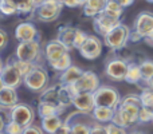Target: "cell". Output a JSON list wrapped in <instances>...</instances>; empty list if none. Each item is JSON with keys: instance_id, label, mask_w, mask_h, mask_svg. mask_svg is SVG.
Returning <instances> with one entry per match:
<instances>
[{"instance_id": "1", "label": "cell", "mask_w": 153, "mask_h": 134, "mask_svg": "<svg viewBox=\"0 0 153 134\" xmlns=\"http://www.w3.org/2000/svg\"><path fill=\"white\" fill-rule=\"evenodd\" d=\"M140 110H141V99L140 95L129 94L121 99L120 106L116 109V114L113 118V124L121 127H130L140 122Z\"/></svg>"}, {"instance_id": "2", "label": "cell", "mask_w": 153, "mask_h": 134, "mask_svg": "<svg viewBox=\"0 0 153 134\" xmlns=\"http://www.w3.org/2000/svg\"><path fill=\"white\" fill-rule=\"evenodd\" d=\"M50 75L42 64H34L30 73L24 76L23 84L32 93H42L48 87Z\"/></svg>"}, {"instance_id": "3", "label": "cell", "mask_w": 153, "mask_h": 134, "mask_svg": "<svg viewBox=\"0 0 153 134\" xmlns=\"http://www.w3.org/2000/svg\"><path fill=\"white\" fill-rule=\"evenodd\" d=\"M130 28L124 23H120L103 36V43L111 51H121L130 40Z\"/></svg>"}, {"instance_id": "4", "label": "cell", "mask_w": 153, "mask_h": 134, "mask_svg": "<svg viewBox=\"0 0 153 134\" xmlns=\"http://www.w3.org/2000/svg\"><path fill=\"white\" fill-rule=\"evenodd\" d=\"M15 56L23 62H28L32 64H40L42 58L45 56V53L42 50L39 40L32 42H22L16 46Z\"/></svg>"}, {"instance_id": "5", "label": "cell", "mask_w": 153, "mask_h": 134, "mask_svg": "<svg viewBox=\"0 0 153 134\" xmlns=\"http://www.w3.org/2000/svg\"><path fill=\"white\" fill-rule=\"evenodd\" d=\"M94 122L95 121L91 114H83L81 111L71 113L65 119V124L67 125L71 134H90Z\"/></svg>"}, {"instance_id": "6", "label": "cell", "mask_w": 153, "mask_h": 134, "mask_svg": "<svg viewBox=\"0 0 153 134\" xmlns=\"http://www.w3.org/2000/svg\"><path fill=\"white\" fill-rule=\"evenodd\" d=\"M121 95L118 90L111 86H100L94 91V102L95 106H102V107L117 109L121 103Z\"/></svg>"}, {"instance_id": "7", "label": "cell", "mask_w": 153, "mask_h": 134, "mask_svg": "<svg viewBox=\"0 0 153 134\" xmlns=\"http://www.w3.org/2000/svg\"><path fill=\"white\" fill-rule=\"evenodd\" d=\"M121 13H116L111 12V11H102L98 16L94 18V21H93V26H94V30L97 34L105 36L108 32H110L117 24L121 23Z\"/></svg>"}, {"instance_id": "8", "label": "cell", "mask_w": 153, "mask_h": 134, "mask_svg": "<svg viewBox=\"0 0 153 134\" xmlns=\"http://www.w3.org/2000/svg\"><path fill=\"white\" fill-rule=\"evenodd\" d=\"M65 5H62L61 3L55 1V0H45L42 4H39L36 7L35 16L40 21L51 23V21H55L61 16L62 8Z\"/></svg>"}, {"instance_id": "9", "label": "cell", "mask_w": 153, "mask_h": 134, "mask_svg": "<svg viewBox=\"0 0 153 134\" xmlns=\"http://www.w3.org/2000/svg\"><path fill=\"white\" fill-rule=\"evenodd\" d=\"M101 86L100 78L94 71H85L83 75L75 82L74 84L69 86L71 89L73 94H79V93H94L98 87Z\"/></svg>"}, {"instance_id": "10", "label": "cell", "mask_w": 153, "mask_h": 134, "mask_svg": "<svg viewBox=\"0 0 153 134\" xmlns=\"http://www.w3.org/2000/svg\"><path fill=\"white\" fill-rule=\"evenodd\" d=\"M10 115H11V121H15L23 127H27L34 124L36 113H35L32 106L19 102L18 105L13 106L10 110Z\"/></svg>"}, {"instance_id": "11", "label": "cell", "mask_w": 153, "mask_h": 134, "mask_svg": "<svg viewBox=\"0 0 153 134\" xmlns=\"http://www.w3.org/2000/svg\"><path fill=\"white\" fill-rule=\"evenodd\" d=\"M128 66H129V62L122 59V58L109 59V61L106 62V66H105V75L108 76L109 79L116 81V82L125 81Z\"/></svg>"}, {"instance_id": "12", "label": "cell", "mask_w": 153, "mask_h": 134, "mask_svg": "<svg viewBox=\"0 0 153 134\" xmlns=\"http://www.w3.org/2000/svg\"><path fill=\"white\" fill-rule=\"evenodd\" d=\"M103 48V42L95 35H89L82 47L79 48V54L82 58L87 59V61H94V59L100 58L102 54Z\"/></svg>"}, {"instance_id": "13", "label": "cell", "mask_w": 153, "mask_h": 134, "mask_svg": "<svg viewBox=\"0 0 153 134\" xmlns=\"http://www.w3.org/2000/svg\"><path fill=\"white\" fill-rule=\"evenodd\" d=\"M0 75H1V79L5 86L13 87V89H18V87L23 83V79H24L23 74L19 71V68L11 61H8L7 63L4 64Z\"/></svg>"}, {"instance_id": "14", "label": "cell", "mask_w": 153, "mask_h": 134, "mask_svg": "<svg viewBox=\"0 0 153 134\" xmlns=\"http://www.w3.org/2000/svg\"><path fill=\"white\" fill-rule=\"evenodd\" d=\"M133 31H136L143 39H145L153 31V12L143 11L138 13L133 24Z\"/></svg>"}, {"instance_id": "15", "label": "cell", "mask_w": 153, "mask_h": 134, "mask_svg": "<svg viewBox=\"0 0 153 134\" xmlns=\"http://www.w3.org/2000/svg\"><path fill=\"white\" fill-rule=\"evenodd\" d=\"M15 38L19 43L22 42H32L38 40L39 38V31L31 21H23L19 23L15 28Z\"/></svg>"}, {"instance_id": "16", "label": "cell", "mask_w": 153, "mask_h": 134, "mask_svg": "<svg viewBox=\"0 0 153 134\" xmlns=\"http://www.w3.org/2000/svg\"><path fill=\"white\" fill-rule=\"evenodd\" d=\"M43 53H45V59L47 61V63H50V62H54L56 59L62 58L65 54L70 53V50L55 38V39L46 43L45 48H43Z\"/></svg>"}, {"instance_id": "17", "label": "cell", "mask_w": 153, "mask_h": 134, "mask_svg": "<svg viewBox=\"0 0 153 134\" xmlns=\"http://www.w3.org/2000/svg\"><path fill=\"white\" fill-rule=\"evenodd\" d=\"M73 106L76 111H81L83 114H91L95 109L94 102V93H79L74 95Z\"/></svg>"}, {"instance_id": "18", "label": "cell", "mask_w": 153, "mask_h": 134, "mask_svg": "<svg viewBox=\"0 0 153 134\" xmlns=\"http://www.w3.org/2000/svg\"><path fill=\"white\" fill-rule=\"evenodd\" d=\"M75 35H76V27L61 26L58 28L56 39L63 46H66L69 50H73L74 48V42H75Z\"/></svg>"}, {"instance_id": "19", "label": "cell", "mask_w": 153, "mask_h": 134, "mask_svg": "<svg viewBox=\"0 0 153 134\" xmlns=\"http://www.w3.org/2000/svg\"><path fill=\"white\" fill-rule=\"evenodd\" d=\"M59 90H61V83L53 84V86H48L45 91L40 93L39 101L40 102H47L51 103V105L56 106V107L62 109V110H66L61 106V102H59Z\"/></svg>"}, {"instance_id": "20", "label": "cell", "mask_w": 153, "mask_h": 134, "mask_svg": "<svg viewBox=\"0 0 153 134\" xmlns=\"http://www.w3.org/2000/svg\"><path fill=\"white\" fill-rule=\"evenodd\" d=\"M19 103V97H18V91L13 87H8L5 86L4 89L0 91V105L3 109L11 110L13 106H16Z\"/></svg>"}, {"instance_id": "21", "label": "cell", "mask_w": 153, "mask_h": 134, "mask_svg": "<svg viewBox=\"0 0 153 134\" xmlns=\"http://www.w3.org/2000/svg\"><path fill=\"white\" fill-rule=\"evenodd\" d=\"M83 73L85 71L82 70L81 67L73 64V66H70L67 70H65L63 73H61V75H59V83L66 84V86H71V84H74L75 82L83 75Z\"/></svg>"}, {"instance_id": "22", "label": "cell", "mask_w": 153, "mask_h": 134, "mask_svg": "<svg viewBox=\"0 0 153 134\" xmlns=\"http://www.w3.org/2000/svg\"><path fill=\"white\" fill-rule=\"evenodd\" d=\"M63 124H65V119H62L61 115H58V114L40 119V126H42L43 132L46 134H55L62 127Z\"/></svg>"}, {"instance_id": "23", "label": "cell", "mask_w": 153, "mask_h": 134, "mask_svg": "<svg viewBox=\"0 0 153 134\" xmlns=\"http://www.w3.org/2000/svg\"><path fill=\"white\" fill-rule=\"evenodd\" d=\"M109 0H86L83 4V13L87 18H93L98 16L102 11H105L106 4Z\"/></svg>"}, {"instance_id": "24", "label": "cell", "mask_w": 153, "mask_h": 134, "mask_svg": "<svg viewBox=\"0 0 153 134\" xmlns=\"http://www.w3.org/2000/svg\"><path fill=\"white\" fill-rule=\"evenodd\" d=\"M114 114H116V109L95 106V109H94V111L91 113V115H93V118H94L95 122L108 125V124H110V122L113 121Z\"/></svg>"}, {"instance_id": "25", "label": "cell", "mask_w": 153, "mask_h": 134, "mask_svg": "<svg viewBox=\"0 0 153 134\" xmlns=\"http://www.w3.org/2000/svg\"><path fill=\"white\" fill-rule=\"evenodd\" d=\"M125 82L130 84H138L140 82H143V75H141V68L140 63H134V62H129L126 71V76H125Z\"/></svg>"}, {"instance_id": "26", "label": "cell", "mask_w": 153, "mask_h": 134, "mask_svg": "<svg viewBox=\"0 0 153 134\" xmlns=\"http://www.w3.org/2000/svg\"><path fill=\"white\" fill-rule=\"evenodd\" d=\"M65 110H62V109L56 107V106L51 105V103H47V102H40L38 103V107H36V113L38 115H39V118H46V117H50V115H55V114H58V115H61L62 113H63Z\"/></svg>"}, {"instance_id": "27", "label": "cell", "mask_w": 153, "mask_h": 134, "mask_svg": "<svg viewBox=\"0 0 153 134\" xmlns=\"http://www.w3.org/2000/svg\"><path fill=\"white\" fill-rule=\"evenodd\" d=\"M48 66L53 68L54 71H58V73H63L65 70H67L70 66H73V62H71V56H70V53L65 54L62 58L56 59L54 62H50Z\"/></svg>"}, {"instance_id": "28", "label": "cell", "mask_w": 153, "mask_h": 134, "mask_svg": "<svg viewBox=\"0 0 153 134\" xmlns=\"http://www.w3.org/2000/svg\"><path fill=\"white\" fill-rule=\"evenodd\" d=\"M0 13L4 16H12L19 13L15 0H0Z\"/></svg>"}, {"instance_id": "29", "label": "cell", "mask_w": 153, "mask_h": 134, "mask_svg": "<svg viewBox=\"0 0 153 134\" xmlns=\"http://www.w3.org/2000/svg\"><path fill=\"white\" fill-rule=\"evenodd\" d=\"M141 99V107L148 110L149 113L153 114V90L151 89H144L140 94Z\"/></svg>"}, {"instance_id": "30", "label": "cell", "mask_w": 153, "mask_h": 134, "mask_svg": "<svg viewBox=\"0 0 153 134\" xmlns=\"http://www.w3.org/2000/svg\"><path fill=\"white\" fill-rule=\"evenodd\" d=\"M16 5H18V11L22 15H31L35 13L36 5H35L34 0H15Z\"/></svg>"}, {"instance_id": "31", "label": "cell", "mask_w": 153, "mask_h": 134, "mask_svg": "<svg viewBox=\"0 0 153 134\" xmlns=\"http://www.w3.org/2000/svg\"><path fill=\"white\" fill-rule=\"evenodd\" d=\"M141 75H143V82H148L151 78H153V61L145 59L140 63Z\"/></svg>"}, {"instance_id": "32", "label": "cell", "mask_w": 153, "mask_h": 134, "mask_svg": "<svg viewBox=\"0 0 153 134\" xmlns=\"http://www.w3.org/2000/svg\"><path fill=\"white\" fill-rule=\"evenodd\" d=\"M11 62H12V63L19 68V71L23 74V76H26L27 74L30 73V70L34 67V64H32V63H28V62H23V61H20V59H18L16 56H13V58L11 59Z\"/></svg>"}, {"instance_id": "33", "label": "cell", "mask_w": 153, "mask_h": 134, "mask_svg": "<svg viewBox=\"0 0 153 134\" xmlns=\"http://www.w3.org/2000/svg\"><path fill=\"white\" fill-rule=\"evenodd\" d=\"M4 132L7 134H23L24 127L22 126V125H19L18 122L10 121V122H7V125H5Z\"/></svg>"}, {"instance_id": "34", "label": "cell", "mask_w": 153, "mask_h": 134, "mask_svg": "<svg viewBox=\"0 0 153 134\" xmlns=\"http://www.w3.org/2000/svg\"><path fill=\"white\" fill-rule=\"evenodd\" d=\"M89 34H86L85 31H82L81 28H76V35H75V42H74V48L79 50L82 47V44L85 43V40L87 39Z\"/></svg>"}, {"instance_id": "35", "label": "cell", "mask_w": 153, "mask_h": 134, "mask_svg": "<svg viewBox=\"0 0 153 134\" xmlns=\"http://www.w3.org/2000/svg\"><path fill=\"white\" fill-rule=\"evenodd\" d=\"M10 121H11L10 110H7V109H3L1 113H0V133L4 132L5 125H7V122H10Z\"/></svg>"}, {"instance_id": "36", "label": "cell", "mask_w": 153, "mask_h": 134, "mask_svg": "<svg viewBox=\"0 0 153 134\" xmlns=\"http://www.w3.org/2000/svg\"><path fill=\"white\" fill-rule=\"evenodd\" d=\"M106 127H108V134H128V132H126V129H125V127L118 126V125L113 124V122L108 124V125H106Z\"/></svg>"}, {"instance_id": "37", "label": "cell", "mask_w": 153, "mask_h": 134, "mask_svg": "<svg viewBox=\"0 0 153 134\" xmlns=\"http://www.w3.org/2000/svg\"><path fill=\"white\" fill-rule=\"evenodd\" d=\"M90 134H108V127L103 124L94 122L91 126V130H90Z\"/></svg>"}, {"instance_id": "38", "label": "cell", "mask_w": 153, "mask_h": 134, "mask_svg": "<svg viewBox=\"0 0 153 134\" xmlns=\"http://www.w3.org/2000/svg\"><path fill=\"white\" fill-rule=\"evenodd\" d=\"M23 134H46L45 132H43L42 126H38V125H30V126L24 127V132Z\"/></svg>"}, {"instance_id": "39", "label": "cell", "mask_w": 153, "mask_h": 134, "mask_svg": "<svg viewBox=\"0 0 153 134\" xmlns=\"http://www.w3.org/2000/svg\"><path fill=\"white\" fill-rule=\"evenodd\" d=\"M153 121V114L149 113L148 110H145L144 107H141L140 110V122L141 124H146V122H152Z\"/></svg>"}, {"instance_id": "40", "label": "cell", "mask_w": 153, "mask_h": 134, "mask_svg": "<svg viewBox=\"0 0 153 134\" xmlns=\"http://www.w3.org/2000/svg\"><path fill=\"white\" fill-rule=\"evenodd\" d=\"M8 46V34L3 28H0V53L4 51Z\"/></svg>"}, {"instance_id": "41", "label": "cell", "mask_w": 153, "mask_h": 134, "mask_svg": "<svg viewBox=\"0 0 153 134\" xmlns=\"http://www.w3.org/2000/svg\"><path fill=\"white\" fill-rule=\"evenodd\" d=\"M86 0H65V7L69 8H76V7H83Z\"/></svg>"}, {"instance_id": "42", "label": "cell", "mask_w": 153, "mask_h": 134, "mask_svg": "<svg viewBox=\"0 0 153 134\" xmlns=\"http://www.w3.org/2000/svg\"><path fill=\"white\" fill-rule=\"evenodd\" d=\"M111 1H116L117 4H120L122 8H126L129 5H132L134 3V0H111Z\"/></svg>"}, {"instance_id": "43", "label": "cell", "mask_w": 153, "mask_h": 134, "mask_svg": "<svg viewBox=\"0 0 153 134\" xmlns=\"http://www.w3.org/2000/svg\"><path fill=\"white\" fill-rule=\"evenodd\" d=\"M140 40H143V38H141L140 35L137 34V32H136V31H132V32H130V40H129V42L136 43V42H140Z\"/></svg>"}, {"instance_id": "44", "label": "cell", "mask_w": 153, "mask_h": 134, "mask_svg": "<svg viewBox=\"0 0 153 134\" xmlns=\"http://www.w3.org/2000/svg\"><path fill=\"white\" fill-rule=\"evenodd\" d=\"M55 134H71V133H70V130H69V127H67V125L63 124V125H62V127H61V129H59Z\"/></svg>"}, {"instance_id": "45", "label": "cell", "mask_w": 153, "mask_h": 134, "mask_svg": "<svg viewBox=\"0 0 153 134\" xmlns=\"http://www.w3.org/2000/svg\"><path fill=\"white\" fill-rule=\"evenodd\" d=\"M144 40H145V43H146L148 46H151V47H153V31H152L151 34H149L148 36H146Z\"/></svg>"}, {"instance_id": "46", "label": "cell", "mask_w": 153, "mask_h": 134, "mask_svg": "<svg viewBox=\"0 0 153 134\" xmlns=\"http://www.w3.org/2000/svg\"><path fill=\"white\" fill-rule=\"evenodd\" d=\"M145 84H146V89L153 90V78H151L148 82H145Z\"/></svg>"}, {"instance_id": "47", "label": "cell", "mask_w": 153, "mask_h": 134, "mask_svg": "<svg viewBox=\"0 0 153 134\" xmlns=\"http://www.w3.org/2000/svg\"><path fill=\"white\" fill-rule=\"evenodd\" d=\"M4 87H5V84H4V82H3V79H1V75H0V91H1Z\"/></svg>"}, {"instance_id": "48", "label": "cell", "mask_w": 153, "mask_h": 134, "mask_svg": "<svg viewBox=\"0 0 153 134\" xmlns=\"http://www.w3.org/2000/svg\"><path fill=\"white\" fill-rule=\"evenodd\" d=\"M43 1H45V0H34V3H35V5H36V7H38L39 4H42Z\"/></svg>"}, {"instance_id": "49", "label": "cell", "mask_w": 153, "mask_h": 134, "mask_svg": "<svg viewBox=\"0 0 153 134\" xmlns=\"http://www.w3.org/2000/svg\"><path fill=\"white\" fill-rule=\"evenodd\" d=\"M3 67H4V63H3V59H1V56H0V73H1Z\"/></svg>"}, {"instance_id": "50", "label": "cell", "mask_w": 153, "mask_h": 134, "mask_svg": "<svg viewBox=\"0 0 153 134\" xmlns=\"http://www.w3.org/2000/svg\"><path fill=\"white\" fill-rule=\"evenodd\" d=\"M129 134H144L143 132H132V133H129Z\"/></svg>"}, {"instance_id": "51", "label": "cell", "mask_w": 153, "mask_h": 134, "mask_svg": "<svg viewBox=\"0 0 153 134\" xmlns=\"http://www.w3.org/2000/svg\"><path fill=\"white\" fill-rule=\"evenodd\" d=\"M55 1H58V3H61V4H62V5H63V4H65V0H55Z\"/></svg>"}, {"instance_id": "52", "label": "cell", "mask_w": 153, "mask_h": 134, "mask_svg": "<svg viewBox=\"0 0 153 134\" xmlns=\"http://www.w3.org/2000/svg\"><path fill=\"white\" fill-rule=\"evenodd\" d=\"M1 110H3V107H1V105H0V113H1Z\"/></svg>"}, {"instance_id": "53", "label": "cell", "mask_w": 153, "mask_h": 134, "mask_svg": "<svg viewBox=\"0 0 153 134\" xmlns=\"http://www.w3.org/2000/svg\"><path fill=\"white\" fill-rule=\"evenodd\" d=\"M146 1H149V3H153V0H146Z\"/></svg>"}, {"instance_id": "54", "label": "cell", "mask_w": 153, "mask_h": 134, "mask_svg": "<svg viewBox=\"0 0 153 134\" xmlns=\"http://www.w3.org/2000/svg\"><path fill=\"white\" fill-rule=\"evenodd\" d=\"M0 134H7V133H5V132H3V133H0Z\"/></svg>"}, {"instance_id": "55", "label": "cell", "mask_w": 153, "mask_h": 134, "mask_svg": "<svg viewBox=\"0 0 153 134\" xmlns=\"http://www.w3.org/2000/svg\"><path fill=\"white\" fill-rule=\"evenodd\" d=\"M152 122H153V121H152Z\"/></svg>"}]
</instances>
